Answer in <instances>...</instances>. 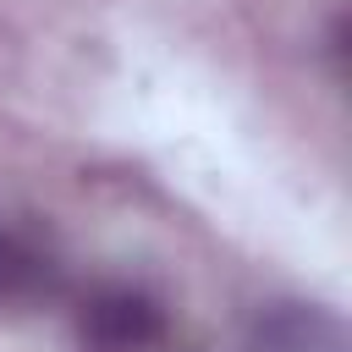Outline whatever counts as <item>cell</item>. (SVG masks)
<instances>
[{"label":"cell","instance_id":"6da1fadb","mask_svg":"<svg viewBox=\"0 0 352 352\" xmlns=\"http://www.w3.org/2000/svg\"><path fill=\"white\" fill-rule=\"evenodd\" d=\"M165 341V308L143 286H99L77 308V346L82 352H154Z\"/></svg>","mask_w":352,"mask_h":352},{"label":"cell","instance_id":"7a4b0ae2","mask_svg":"<svg viewBox=\"0 0 352 352\" xmlns=\"http://www.w3.org/2000/svg\"><path fill=\"white\" fill-rule=\"evenodd\" d=\"M66 280L60 248L38 220L0 214V308H33L50 302Z\"/></svg>","mask_w":352,"mask_h":352},{"label":"cell","instance_id":"3957f363","mask_svg":"<svg viewBox=\"0 0 352 352\" xmlns=\"http://www.w3.org/2000/svg\"><path fill=\"white\" fill-rule=\"evenodd\" d=\"M336 346H341L336 319L319 308H302V302L264 314L253 330V352H336Z\"/></svg>","mask_w":352,"mask_h":352}]
</instances>
